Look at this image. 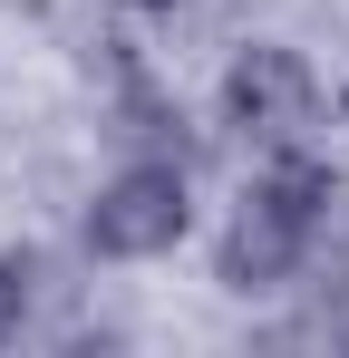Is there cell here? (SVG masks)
<instances>
[{
  "mask_svg": "<svg viewBox=\"0 0 349 358\" xmlns=\"http://www.w3.org/2000/svg\"><path fill=\"white\" fill-rule=\"evenodd\" d=\"M242 20H252V0H116V29H126V39H214V49H224L233 29H242Z\"/></svg>",
  "mask_w": 349,
  "mask_h": 358,
  "instance_id": "5b68a950",
  "label": "cell"
},
{
  "mask_svg": "<svg viewBox=\"0 0 349 358\" xmlns=\"http://www.w3.org/2000/svg\"><path fill=\"white\" fill-rule=\"evenodd\" d=\"M204 117L242 155H291V145H330V78L291 29H233L214 59Z\"/></svg>",
  "mask_w": 349,
  "mask_h": 358,
  "instance_id": "3957f363",
  "label": "cell"
},
{
  "mask_svg": "<svg viewBox=\"0 0 349 358\" xmlns=\"http://www.w3.org/2000/svg\"><path fill=\"white\" fill-rule=\"evenodd\" d=\"M194 233H204V194H194V155H174V145H116V165H97L78 194L88 271H156Z\"/></svg>",
  "mask_w": 349,
  "mask_h": 358,
  "instance_id": "7a4b0ae2",
  "label": "cell"
},
{
  "mask_svg": "<svg viewBox=\"0 0 349 358\" xmlns=\"http://www.w3.org/2000/svg\"><path fill=\"white\" fill-rule=\"evenodd\" d=\"M204 271L233 310H272L310 281H349V165L330 145L252 155V175L204 233Z\"/></svg>",
  "mask_w": 349,
  "mask_h": 358,
  "instance_id": "6da1fadb",
  "label": "cell"
},
{
  "mask_svg": "<svg viewBox=\"0 0 349 358\" xmlns=\"http://www.w3.org/2000/svg\"><path fill=\"white\" fill-rule=\"evenodd\" d=\"M49 329V262L29 242H0V349Z\"/></svg>",
  "mask_w": 349,
  "mask_h": 358,
  "instance_id": "8992f818",
  "label": "cell"
},
{
  "mask_svg": "<svg viewBox=\"0 0 349 358\" xmlns=\"http://www.w3.org/2000/svg\"><path fill=\"white\" fill-rule=\"evenodd\" d=\"M252 349H301V358H349V281H310V291L252 310Z\"/></svg>",
  "mask_w": 349,
  "mask_h": 358,
  "instance_id": "277c9868",
  "label": "cell"
},
{
  "mask_svg": "<svg viewBox=\"0 0 349 358\" xmlns=\"http://www.w3.org/2000/svg\"><path fill=\"white\" fill-rule=\"evenodd\" d=\"M330 126L349 136V68H340V87H330Z\"/></svg>",
  "mask_w": 349,
  "mask_h": 358,
  "instance_id": "52a82bcc",
  "label": "cell"
}]
</instances>
